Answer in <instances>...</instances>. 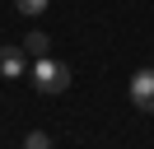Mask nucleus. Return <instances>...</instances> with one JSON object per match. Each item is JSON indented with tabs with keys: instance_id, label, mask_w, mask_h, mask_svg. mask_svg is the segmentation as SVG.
I'll return each mask as SVG.
<instances>
[{
	"instance_id": "nucleus-1",
	"label": "nucleus",
	"mask_w": 154,
	"mask_h": 149,
	"mask_svg": "<svg viewBox=\"0 0 154 149\" xmlns=\"http://www.w3.org/2000/svg\"><path fill=\"white\" fill-rule=\"evenodd\" d=\"M70 79H75V74H70V65H66V61L38 56V65H33V89H38V93H51V98H56V93H66V89H70Z\"/></svg>"
},
{
	"instance_id": "nucleus-2",
	"label": "nucleus",
	"mask_w": 154,
	"mask_h": 149,
	"mask_svg": "<svg viewBox=\"0 0 154 149\" xmlns=\"http://www.w3.org/2000/svg\"><path fill=\"white\" fill-rule=\"evenodd\" d=\"M131 107H135V112H145V117L154 112V70H149V65L131 74Z\"/></svg>"
},
{
	"instance_id": "nucleus-3",
	"label": "nucleus",
	"mask_w": 154,
	"mask_h": 149,
	"mask_svg": "<svg viewBox=\"0 0 154 149\" xmlns=\"http://www.w3.org/2000/svg\"><path fill=\"white\" fill-rule=\"evenodd\" d=\"M23 74V47H0V79H19Z\"/></svg>"
},
{
	"instance_id": "nucleus-4",
	"label": "nucleus",
	"mask_w": 154,
	"mask_h": 149,
	"mask_svg": "<svg viewBox=\"0 0 154 149\" xmlns=\"http://www.w3.org/2000/svg\"><path fill=\"white\" fill-rule=\"evenodd\" d=\"M19 47H23V56H47V51H51V37L42 33V28H33V33L23 37Z\"/></svg>"
},
{
	"instance_id": "nucleus-5",
	"label": "nucleus",
	"mask_w": 154,
	"mask_h": 149,
	"mask_svg": "<svg viewBox=\"0 0 154 149\" xmlns=\"http://www.w3.org/2000/svg\"><path fill=\"white\" fill-rule=\"evenodd\" d=\"M23 149H51V135L47 130H28L23 135Z\"/></svg>"
},
{
	"instance_id": "nucleus-6",
	"label": "nucleus",
	"mask_w": 154,
	"mask_h": 149,
	"mask_svg": "<svg viewBox=\"0 0 154 149\" xmlns=\"http://www.w3.org/2000/svg\"><path fill=\"white\" fill-rule=\"evenodd\" d=\"M47 5H51V0H14V9H19V14H42Z\"/></svg>"
}]
</instances>
